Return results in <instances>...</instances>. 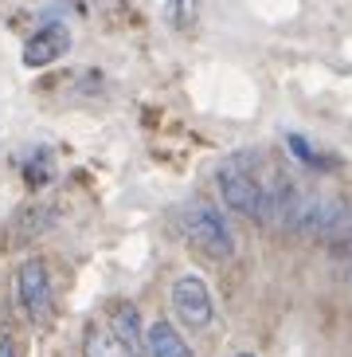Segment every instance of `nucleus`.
<instances>
[{
  "label": "nucleus",
  "mask_w": 352,
  "mask_h": 357,
  "mask_svg": "<svg viewBox=\"0 0 352 357\" xmlns=\"http://www.w3.org/2000/svg\"><path fill=\"white\" fill-rule=\"evenodd\" d=\"M67 52H71V32L63 24H43L40 32L24 43V67H51Z\"/></svg>",
  "instance_id": "5"
},
{
  "label": "nucleus",
  "mask_w": 352,
  "mask_h": 357,
  "mask_svg": "<svg viewBox=\"0 0 352 357\" xmlns=\"http://www.w3.org/2000/svg\"><path fill=\"white\" fill-rule=\"evenodd\" d=\"M184 231H188V240H192V248H200L207 259H231L235 255V231H231V224L223 220V212L204 204V200L184 212Z\"/></svg>",
  "instance_id": "2"
},
{
  "label": "nucleus",
  "mask_w": 352,
  "mask_h": 357,
  "mask_svg": "<svg viewBox=\"0 0 352 357\" xmlns=\"http://www.w3.org/2000/svg\"><path fill=\"white\" fill-rule=\"evenodd\" d=\"M145 346H149V357H192V346L184 342V334L165 318L145 330Z\"/></svg>",
  "instance_id": "7"
},
{
  "label": "nucleus",
  "mask_w": 352,
  "mask_h": 357,
  "mask_svg": "<svg viewBox=\"0 0 352 357\" xmlns=\"http://www.w3.org/2000/svg\"><path fill=\"white\" fill-rule=\"evenodd\" d=\"M16 291H20L24 314H28L35 326H47L51 306H55L51 271H47V263H43V259H24L20 263V275H16Z\"/></svg>",
  "instance_id": "3"
},
{
  "label": "nucleus",
  "mask_w": 352,
  "mask_h": 357,
  "mask_svg": "<svg viewBox=\"0 0 352 357\" xmlns=\"http://www.w3.org/2000/svg\"><path fill=\"white\" fill-rule=\"evenodd\" d=\"M173 310L180 318V326L188 330H207L211 318H216V303H211V291L200 275H180L173 283Z\"/></svg>",
  "instance_id": "4"
},
{
  "label": "nucleus",
  "mask_w": 352,
  "mask_h": 357,
  "mask_svg": "<svg viewBox=\"0 0 352 357\" xmlns=\"http://www.w3.org/2000/svg\"><path fill=\"white\" fill-rule=\"evenodd\" d=\"M0 357H16V349H12L8 337H0Z\"/></svg>",
  "instance_id": "10"
},
{
  "label": "nucleus",
  "mask_w": 352,
  "mask_h": 357,
  "mask_svg": "<svg viewBox=\"0 0 352 357\" xmlns=\"http://www.w3.org/2000/svg\"><path fill=\"white\" fill-rule=\"evenodd\" d=\"M110 330L125 346V354H141V310L134 303H114L110 306Z\"/></svg>",
  "instance_id": "6"
},
{
  "label": "nucleus",
  "mask_w": 352,
  "mask_h": 357,
  "mask_svg": "<svg viewBox=\"0 0 352 357\" xmlns=\"http://www.w3.org/2000/svg\"><path fill=\"white\" fill-rule=\"evenodd\" d=\"M231 357H255V354H231Z\"/></svg>",
  "instance_id": "11"
},
{
  "label": "nucleus",
  "mask_w": 352,
  "mask_h": 357,
  "mask_svg": "<svg viewBox=\"0 0 352 357\" xmlns=\"http://www.w3.org/2000/svg\"><path fill=\"white\" fill-rule=\"evenodd\" d=\"M83 357H129V354H125V346L114 337V330H110V326L94 322L90 330H86Z\"/></svg>",
  "instance_id": "8"
},
{
  "label": "nucleus",
  "mask_w": 352,
  "mask_h": 357,
  "mask_svg": "<svg viewBox=\"0 0 352 357\" xmlns=\"http://www.w3.org/2000/svg\"><path fill=\"white\" fill-rule=\"evenodd\" d=\"M250 165V153H243V158H231L227 165L219 169V197H223V204H227L231 212H239V216H247V220H266V208H262V181L255 177V169Z\"/></svg>",
  "instance_id": "1"
},
{
  "label": "nucleus",
  "mask_w": 352,
  "mask_h": 357,
  "mask_svg": "<svg viewBox=\"0 0 352 357\" xmlns=\"http://www.w3.org/2000/svg\"><path fill=\"white\" fill-rule=\"evenodd\" d=\"M196 12H200V0H168V20L176 28H188L196 20Z\"/></svg>",
  "instance_id": "9"
}]
</instances>
